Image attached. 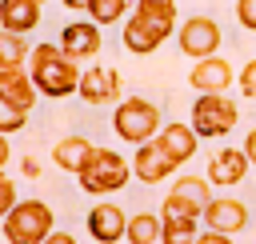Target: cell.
<instances>
[{
  "label": "cell",
  "instance_id": "cell-30",
  "mask_svg": "<svg viewBox=\"0 0 256 244\" xmlns=\"http://www.w3.org/2000/svg\"><path fill=\"white\" fill-rule=\"evenodd\" d=\"M244 156H248V164H256V128L244 136Z\"/></svg>",
  "mask_w": 256,
  "mask_h": 244
},
{
  "label": "cell",
  "instance_id": "cell-11",
  "mask_svg": "<svg viewBox=\"0 0 256 244\" xmlns=\"http://www.w3.org/2000/svg\"><path fill=\"white\" fill-rule=\"evenodd\" d=\"M36 84H32V72L24 68H0V100L20 108V112H32L36 108Z\"/></svg>",
  "mask_w": 256,
  "mask_h": 244
},
{
  "label": "cell",
  "instance_id": "cell-22",
  "mask_svg": "<svg viewBox=\"0 0 256 244\" xmlns=\"http://www.w3.org/2000/svg\"><path fill=\"white\" fill-rule=\"evenodd\" d=\"M164 220V236H160V244H196V220H168V216H160Z\"/></svg>",
  "mask_w": 256,
  "mask_h": 244
},
{
  "label": "cell",
  "instance_id": "cell-3",
  "mask_svg": "<svg viewBox=\"0 0 256 244\" xmlns=\"http://www.w3.org/2000/svg\"><path fill=\"white\" fill-rule=\"evenodd\" d=\"M112 128H116L120 140H128V144L140 148V144H148V140L156 136V128H160V112H156V104L144 100V96H124L120 108L112 112Z\"/></svg>",
  "mask_w": 256,
  "mask_h": 244
},
{
  "label": "cell",
  "instance_id": "cell-4",
  "mask_svg": "<svg viewBox=\"0 0 256 244\" xmlns=\"http://www.w3.org/2000/svg\"><path fill=\"white\" fill-rule=\"evenodd\" d=\"M128 160L120 156V152H112V148H96L92 152V160H88V168L80 172V188L84 192H92V196H108V192H120L124 184H128Z\"/></svg>",
  "mask_w": 256,
  "mask_h": 244
},
{
  "label": "cell",
  "instance_id": "cell-9",
  "mask_svg": "<svg viewBox=\"0 0 256 244\" xmlns=\"http://www.w3.org/2000/svg\"><path fill=\"white\" fill-rule=\"evenodd\" d=\"M76 96H80L84 104H112V100L120 96V72H116V68H100V64L84 68Z\"/></svg>",
  "mask_w": 256,
  "mask_h": 244
},
{
  "label": "cell",
  "instance_id": "cell-34",
  "mask_svg": "<svg viewBox=\"0 0 256 244\" xmlns=\"http://www.w3.org/2000/svg\"><path fill=\"white\" fill-rule=\"evenodd\" d=\"M64 4H68L72 12H88V4H92V0H64Z\"/></svg>",
  "mask_w": 256,
  "mask_h": 244
},
{
  "label": "cell",
  "instance_id": "cell-15",
  "mask_svg": "<svg viewBox=\"0 0 256 244\" xmlns=\"http://www.w3.org/2000/svg\"><path fill=\"white\" fill-rule=\"evenodd\" d=\"M88 232L96 244H116L124 232H128V216L120 204H96L88 212Z\"/></svg>",
  "mask_w": 256,
  "mask_h": 244
},
{
  "label": "cell",
  "instance_id": "cell-18",
  "mask_svg": "<svg viewBox=\"0 0 256 244\" xmlns=\"http://www.w3.org/2000/svg\"><path fill=\"white\" fill-rule=\"evenodd\" d=\"M92 152H96L92 140H84V136H68V140H60V144L52 148V160H56L64 172H76V176H80V172L88 168Z\"/></svg>",
  "mask_w": 256,
  "mask_h": 244
},
{
  "label": "cell",
  "instance_id": "cell-2",
  "mask_svg": "<svg viewBox=\"0 0 256 244\" xmlns=\"http://www.w3.org/2000/svg\"><path fill=\"white\" fill-rule=\"evenodd\" d=\"M56 232V216L44 200H20L4 216V240L8 244H44Z\"/></svg>",
  "mask_w": 256,
  "mask_h": 244
},
{
  "label": "cell",
  "instance_id": "cell-20",
  "mask_svg": "<svg viewBox=\"0 0 256 244\" xmlns=\"http://www.w3.org/2000/svg\"><path fill=\"white\" fill-rule=\"evenodd\" d=\"M172 196H180L184 204H192L200 216H204V208L212 204V192H208V180H200V176H180L176 184H172Z\"/></svg>",
  "mask_w": 256,
  "mask_h": 244
},
{
  "label": "cell",
  "instance_id": "cell-1",
  "mask_svg": "<svg viewBox=\"0 0 256 244\" xmlns=\"http://www.w3.org/2000/svg\"><path fill=\"white\" fill-rule=\"evenodd\" d=\"M80 76L84 72L76 68L72 56H64L60 44H36L32 48V84L40 96H52V100L72 96V92H80Z\"/></svg>",
  "mask_w": 256,
  "mask_h": 244
},
{
  "label": "cell",
  "instance_id": "cell-24",
  "mask_svg": "<svg viewBox=\"0 0 256 244\" xmlns=\"http://www.w3.org/2000/svg\"><path fill=\"white\" fill-rule=\"evenodd\" d=\"M160 216H168V220H196L200 212H196L192 204H184L180 196H172V192H168V196H164V204H160Z\"/></svg>",
  "mask_w": 256,
  "mask_h": 244
},
{
  "label": "cell",
  "instance_id": "cell-19",
  "mask_svg": "<svg viewBox=\"0 0 256 244\" xmlns=\"http://www.w3.org/2000/svg\"><path fill=\"white\" fill-rule=\"evenodd\" d=\"M128 244H156L160 236H164V220L160 216H152V212H136V216H128Z\"/></svg>",
  "mask_w": 256,
  "mask_h": 244
},
{
  "label": "cell",
  "instance_id": "cell-10",
  "mask_svg": "<svg viewBox=\"0 0 256 244\" xmlns=\"http://www.w3.org/2000/svg\"><path fill=\"white\" fill-rule=\"evenodd\" d=\"M232 80H236V72H232V64H228V60H220V56L196 60V64H192V76H188V84H192L200 96L228 92V84H232Z\"/></svg>",
  "mask_w": 256,
  "mask_h": 244
},
{
  "label": "cell",
  "instance_id": "cell-26",
  "mask_svg": "<svg viewBox=\"0 0 256 244\" xmlns=\"http://www.w3.org/2000/svg\"><path fill=\"white\" fill-rule=\"evenodd\" d=\"M16 204H20V200H16V184H12V180L0 172V220H4V216H8Z\"/></svg>",
  "mask_w": 256,
  "mask_h": 244
},
{
  "label": "cell",
  "instance_id": "cell-29",
  "mask_svg": "<svg viewBox=\"0 0 256 244\" xmlns=\"http://www.w3.org/2000/svg\"><path fill=\"white\" fill-rule=\"evenodd\" d=\"M196 244H232V236H224V232H204V236H196Z\"/></svg>",
  "mask_w": 256,
  "mask_h": 244
},
{
  "label": "cell",
  "instance_id": "cell-14",
  "mask_svg": "<svg viewBox=\"0 0 256 244\" xmlns=\"http://www.w3.org/2000/svg\"><path fill=\"white\" fill-rule=\"evenodd\" d=\"M204 224L212 228V232H224V236H236L244 224H248V208L240 204V200H232V196H212V204L204 208Z\"/></svg>",
  "mask_w": 256,
  "mask_h": 244
},
{
  "label": "cell",
  "instance_id": "cell-7",
  "mask_svg": "<svg viewBox=\"0 0 256 244\" xmlns=\"http://www.w3.org/2000/svg\"><path fill=\"white\" fill-rule=\"evenodd\" d=\"M176 44H180L184 56H192V60H208V56H216V48H220V24H216L212 16H192V20L180 24Z\"/></svg>",
  "mask_w": 256,
  "mask_h": 244
},
{
  "label": "cell",
  "instance_id": "cell-6",
  "mask_svg": "<svg viewBox=\"0 0 256 244\" xmlns=\"http://www.w3.org/2000/svg\"><path fill=\"white\" fill-rule=\"evenodd\" d=\"M172 32H180L176 20H160V16H148V12H132L128 24H124V48L136 52V56H148V52H156Z\"/></svg>",
  "mask_w": 256,
  "mask_h": 244
},
{
  "label": "cell",
  "instance_id": "cell-13",
  "mask_svg": "<svg viewBox=\"0 0 256 244\" xmlns=\"http://www.w3.org/2000/svg\"><path fill=\"white\" fill-rule=\"evenodd\" d=\"M172 172H176V164L160 152L156 140H148V144L136 148V156H132V176H136V180H144V184H160V180H168Z\"/></svg>",
  "mask_w": 256,
  "mask_h": 244
},
{
  "label": "cell",
  "instance_id": "cell-21",
  "mask_svg": "<svg viewBox=\"0 0 256 244\" xmlns=\"http://www.w3.org/2000/svg\"><path fill=\"white\" fill-rule=\"evenodd\" d=\"M28 40L20 36V32H4L0 28V68H24V60H28Z\"/></svg>",
  "mask_w": 256,
  "mask_h": 244
},
{
  "label": "cell",
  "instance_id": "cell-12",
  "mask_svg": "<svg viewBox=\"0 0 256 244\" xmlns=\"http://www.w3.org/2000/svg\"><path fill=\"white\" fill-rule=\"evenodd\" d=\"M196 140H200V136H196V128H192V124L172 120V124H164V128H160V140H156V144H160V152L180 168V164H188V160H192Z\"/></svg>",
  "mask_w": 256,
  "mask_h": 244
},
{
  "label": "cell",
  "instance_id": "cell-25",
  "mask_svg": "<svg viewBox=\"0 0 256 244\" xmlns=\"http://www.w3.org/2000/svg\"><path fill=\"white\" fill-rule=\"evenodd\" d=\"M24 124H28V112H20V108H12V104L0 100V136H12V132H20Z\"/></svg>",
  "mask_w": 256,
  "mask_h": 244
},
{
  "label": "cell",
  "instance_id": "cell-35",
  "mask_svg": "<svg viewBox=\"0 0 256 244\" xmlns=\"http://www.w3.org/2000/svg\"><path fill=\"white\" fill-rule=\"evenodd\" d=\"M36 4H44V0H36Z\"/></svg>",
  "mask_w": 256,
  "mask_h": 244
},
{
  "label": "cell",
  "instance_id": "cell-32",
  "mask_svg": "<svg viewBox=\"0 0 256 244\" xmlns=\"http://www.w3.org/2000/svg\"><path fill=\"white\" fill-rule=\"evenodd\" d=\"M44 244H76V236H68V232H52Z\"/></svg>",
  "mask_w": 256,
  "mask_h": 244
},
{
  "label": "cell",
  "instance_id": "cell-27",
  "mask_svg": "<svg viewBox=\"0 0 256 244\" xmlns=\"http://www.w3.org/2000/svg\"><path fill=\"white\" fill-rule=\"evenodd\" d=\"M236 84H240V92H244V96H252V100H256V60H248V64L240 68Z\"/></svg>",
  "mask_w": 256,
  "mask_h": 244
},
{
  "label": "cell",
  "instance_id": "cell-8",
  "mask_svg": "<svg viewBox=\"0 0 256 244\" xmlns=\"http://www.w3.org/2000/svg\"><path fill=\"white\" fill-rule=\"evenodd\" d=\"M60 48H64V56H72V60H92L96 52H100V24H92V20H72V24H64V32H60V40H56Z\"/></svg>",
  "mask_w": 256,
  "mask_h": 244
},
{
  "label": "cell",
  "instance_id": "cell-16",
  "mask_svg": "<svg viewBox=\"0 0 256 244\" xmlns=\"http://www.w3.org/2000/svg\"><path fill=\"white\" fill-rule=\"evenodd\" d=\"M248 168L252 164H248L244 148H220L208 160V184H240L248 176Z\"/></svg>",
  "mask_w": 256,
  "mask_h": 244
},
{
  "label": "cell",
  "instance_id": "cell-31",
  "mask_svg": "<svg viewBox=\"0 0 256 244\" xmlns=\"http://www.w3.org/2000/svg\"><path fill=\"white\" fill-rule=\"evenodd\" d=\"M20 172H24V176H28V180H36V176H40V164H36V160H32V156H28V160H24V164H20Z\"/></svg>",
  "mask_w": 256,
  "mask_h": 244
},
{
  "label": "cell",
  "instance_id": "cell-17",
  "mask_svg": "<svg viewBox=\"0 0 256 244\" xmlns=\"http://www.w3.org/2000/svg\"><path fill=\"white\" fill-rule=\"evenodd\" d=\"M40 24V4L36 0H0V28L28 36Z\"/></svg>",
  "mask_w": 256,
  "mask_h": 244
},
{
  "label": "cell",
  "instance_id": "cell-28",
  "mask_svg": "<svg viewBox=\"0 0 256 244\" xmlns=\"http://www.w3.org/2000/svg\"><path fill=\"white\" fill-rule=\"evenodd\" d=\"M236 20L248 32H256V0H236Z\"/></svg>",
  "mask_w": 256,
  "mask_h": 244
},
{
  "label": "cell",
  "instance_id": "cell-33",
  "mask_svg": "<svg viewBox=\"0 0 256 244\" xmlns=\"http://www.w3.org/2000/svg\"><path fill=\"white\" fill-rule=\"evenodd\" d=\"M8 156H12V148H8V136H0V172H4V164H8Z\"/></svg>",
  "mask_w": 256,
  "mask_h": 244
},
{
  "label": "cell",
  "instance_id": "cell-23",
  "mask_svg": "<svg viewBox=\"0 0 256 244\" xmlns=\"http://www.w3.org/2000/svg\"><path fill=\"white\" fill-rule=\"evenodd\" d=\"M124 8H128V0H92L88 4V20L104 28V24H116L124 16Z\"/></svg>",
  "mask_w": 256,
  "mask_h": 244
},
{
  "label": "cell",
  "instance_id": "cell-5",
  "mask_svg": "<svg viewBox=\"0 0 256 244\" xmlns=\"http://www.w3.org/2000/svg\"><path fill=\"white\" fill-rule=\"evenodd\" d=\"M240 120V108L224 96V92H212V96H196L192 104V128L200 140H216V136H228Z\"/></svg>",
  "mask_w": 256,
  "mask_h": 244
}]
</instances>
